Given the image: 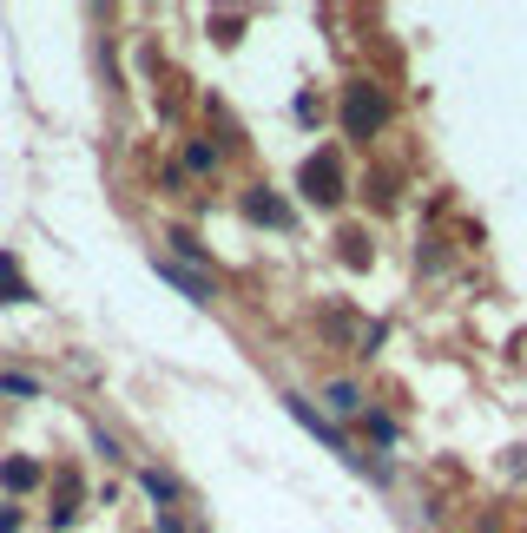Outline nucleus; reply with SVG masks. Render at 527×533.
<instances>
[{
	"label": "nucleus",
	"mask_w": 527,
	"mask_h": 533,
	"mask_svg": "<svg viewBox=\"0 0 527 533\" xmlns=\"http://www.w3.org/2000/svg\"><path fill=\"white\" fill-rule=\"evenodd\" d=\"M0 533H20V514H14L7 501H0Z\"/></svg>",
	"instance_id": "nucleus-12"
},
{
	"label": "nucleus",
	"mask_w": 527,
	"mask_h": 533,
	"mask_svg": "<svg viewBox=\"0 0 527 533\" xmlns=\"http://www.w3.org/2000/svg\"><path fill=\"white\" fill-rule=\"evenodd\" d=\"M297 191H304L310 204H336L343 191H350V185H343V158H336L330 145H323V152H310V165H304V178H297Z\"/></svg>",
	"instance_id": "nucleus-2"
},
{
	"label": "nucleus",
	"mask_w": 527,
	"mask_h": 533,
	"mask_svg": "<svg viewBox=\"0 0 527 533\" xmlns=\"http://www.w3.org/2000/svg\"><path fill=\"white\" fill-rule=\"evenodd\" d=\"M159 270H165V283H178V290H185V297H192V303H211V297H218V290H211L205 277H192V270H185V264H159Z\"/></svg>",
	"instance_id": "nucleus-5"
},
{
	"label": "nucleus",
	"mask_w": 527,
	"mask_h": 533,
	"mask_svg": "<svg viewBox=\"0 0 527 533\" xmlns=\"http://www.w3.org/2000/svg\"><path fill=\"white\" fill-rule=\"evenodd\" d=\"M336 257H343L350 270H369V237L363 231H343V237H336Z\"/></svg>",
	"instance_id": "nucleus-6"
},
{
	"label": "nucleus",
	"mask_w": 527,
	"mask_h": 533,
	"mask_svg": "<svg viewBox=\"0 0 527 533\" xmlns=\"http://www.w3.org/2000/svg\"><path fill=\"white\" fill-rule=\"evenodd\" d=\"M0 481L14 487V494H27V487H40V461H27V455H7V461H0Z\"/></svg>",
	"instance_id": "nucleus-4"
},
{
	"label": "nucleus",
	"mask_w": 527,
	"mask_h": 533,
	"mask_svg": "<svg viewBox=\"0 0 527 533\" xmlns=\"http://www.w3.org/2000/svg\"><path fill=\"white\" fill-rule=\"evenodd\" d=\"M244 218L264 224V231H290V204L277 191H244Z\"/></svg>",
	"instance_id": "nucleus-3"
},
{
	"label": "nucleus",
	"mask_w": 527,
	"mask_h": 533,
	"mask_svg": "<svg viewBox=\"0 0 527 533\" xmlns=\"http://www.w3.org/2000/svg\"><path fill=\"white\" fill-rule=\"evenodd\" d=\"M0 389H7V395H40V382H33V376H14V369H7V376H0Z\"/></svg>",
	"instance_id": "nucleus-10"
},
{
	"label": "nucleus",
	"mask_w": 527,
	"mask_h": 533,
	"mask_svg": "<svg viewBox=\"0 0 527 533\" xmlns=\"http://www.w3.org/2000/svg\"><path fill=\"white\" fill-rule=\"evenodd\" d=\"M185 165H192V172H211V165H218V152H211V145H185Z\"/></svg>",
	"instance_id": "nucleus-9"
},
{
	"label": "nucleus",
	"mask_w": 527,
	"mask_h": 533,
	"mask_svg": "<svg viewBox=\"0 0 527 533\" xmlns=\"http://www.w3.org/2000/svg\"><path fill=\"white\" fill-rule=\"evenodd\" d=\"M139 487L152 494V501H178V481H172V474H159V468H139Z\"/></svg>",
	"instance_id": "nucleus-7"
},
{
	"label": "nucleus",
	"mask_w": 527,
	"mask_h": 533,
	"mask_svg": "<svg viewBox=\"0 0 527 533\" xmlns=\"http://www.w3.org/2000/svg\"><path fill=\"white\" fill-rule=\"evenodd\" d=\"M343 126H350L356 139H369V132H383V126H389V99H383V86H369V79H356L350 93H343Z\"/></svg>",
	"instance_id": "nucleus-1"
},
{
	"label": "nucleus",
	"mask_w": 527,
	"mask_h": 533,
	"mask_svg": "<svg viewBox=\"0 0 527 533\" xmlns=\"http://www.w3.org/2000/svg\"><path fill=\"white\" fill-rule=\"evenodd\" d=\"M330 408H336V415H356V408H363V395H356L350 382H330Z\"/></svg>",
	"instance_id": "nucleus-8"
},
{
	"label": "nucleus",
	"mask_w": 527,
	"mask_h": 533,
	"mask_svg": "<svg viewBox=\"0 0 527 533\" xmlns=\"http://www.w3.org/2000/svg\"><path fill=\"white\" fill-rule=\"evenodd\" d=\"M369 435H376V441L389 448V441H396V422H389V415H369Z\"/></svg>",
	"instance_id": "nucleus-11"
},
{
	"label": "nucleus",
	"mask_w": 527,
	"mask_h": 533,
	"mask_svg": "<svg viewBox=\"0 0 527 533\" xmlns=\"http://www.w3.org/2000/svg\"><path fill=\"white\" fill-rule=\"evenodd\" d=\"M165 533H185V520H178V514H172V507H165Z\"/></svg>",
	"instance_id": "nucleus-13"
}]
</instances>
